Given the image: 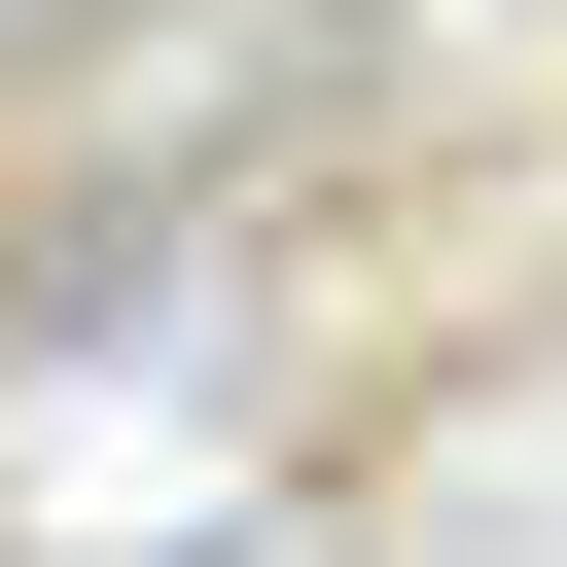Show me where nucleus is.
Instances as JSON below:
<instances>
[]
</instances>
